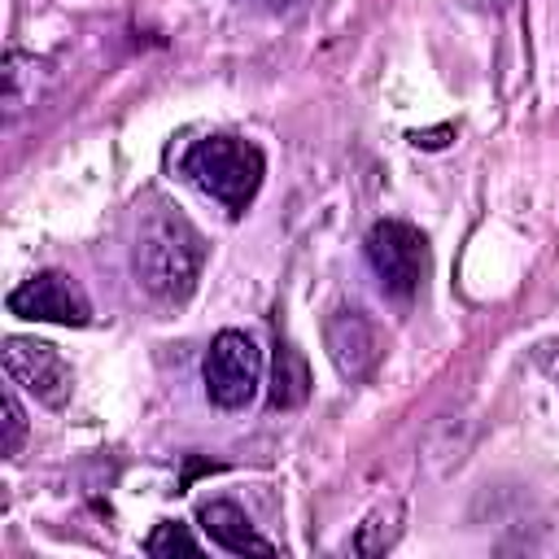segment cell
I'll list each match as a JSON object with an SVG mask.
<instances>
[{
  "label": "cell",
  "mask_w": 559,
  "mask_h": 559,
  "mask_svg": "<svg viewBox=\"0 0 559 559\" xmlns=\"http://www.w3.org/2000/svg\"><path fill=\"white\" fill-rule=\"evenodd\" d=\"M201 262H205V240H201V231L183 214L153 210L140 223L131 266H135V280L157 301H183V297H192V288L201 280Z\"/></svg>",
  "instance_id": "cell-1"
},
{
  "label": "cell",
  "mask_w": 559,
  "mask_h": 559,
  "mask_svg": "<svg viewBox=\"0 0 559 559\" xmlns=\"http://www.w3.org/2000/svg\"><path fill=\"white\" fill-rule=\"evenodd\" d=\"M179 170H183L210 201H218V205L236 218V214H245L249 201L258 197L266 157H262V148H258L253 140H240V135H205V140H197V144L183 153Z\"/></svg>",
  "instance_id": "cell-2"
},
{
  "label": "cell",
  "mask_w": 559,
  "mask_h": 559,
  "mask_svg": "<svg viewBox=\"0 0 559 559\" xmlns=\"http://www.w3.org/2000/svg\"><path fill=\"white\" fill-rule=\"evenodd\" d=\"M201 380H205V397L223 411H240L253 402L258 380H262V349L253 345L249 332H218L205 349L201 362Z\"/></svg>",
  "instance_id": "cell-3"
},
{
  "label": "cell",
  "mask_w": 559,
  "mask_h": 559,
  "mask_svg": "<svg viewBox=\"0 0 559 559\" xmlns=\"http://www.w3.org/2000/svg\"><path fill=\"white\" fill-rule=\"evenodd\" d=\"M367 262L389 297H411L428 275V240L402 218H384L367 231Z\"/></svg>",
  "instance_id": "cell-4"
},
{
  "label": "cell",
  "mask_w": 559,
  "mask_h": 559,
  "mask_svg": "<svg viewBox=\"0 0 559 559\" xmlns=\"http://www.w3.org/2000/svg\"><path fill=\"white\" fill-rule=\"evenodd\" d=\"M4 371H9L13 384H22L35 402H44V406H52V411L70 402V389H74L70 362H66L48 341L9 336V341H4Z\"/></svg>",
  "instance_id": "cell-5"
},
{
  "label": "cell",
  "mask_w": 559,
  "mask_h": 559,
  "mask_svg": "<svg viewBox=\"0 0 559 559\" xmlns=\"http://www.w3.org/2000/svg\"><path fill=\"white\" fill-rule=\"evenodd\" d=\"M9 314L17 319H35V323H66V328H83L92 319V306L83 297V288L66 275V271H39L26 284H17L9 293Z\"/></svg>",
  "instance_id": "cell-6"
},
{
  "label": "cell",
  "mask_w": 559,
  "mask_h": 559,
  "mask_svg": "<svg viewBox=\"0 0 559 559\" xmlns=\"http://www.w3.org/2000/svg\"><path fill=\"white\" fill-rule=\"evenodd\" d=\"M323 341H328V354H332L336 371L349 376V380H362L380 358V332L358 306L332 310V319L323 323Z\"/></svg>",
  "instance_id": "cell-7"
},
{
  "label": "cell",
  "mask_w": 559,
  "mask_h": 559,
  "mask_svg": "<svg viewBox=\"0 0 559 559\" xmlns=\"http://www.w3.org/2000/svg\"><path fill=\"white\" fill-rule=\"evenodd\" d=\"M201 528L210 533L214 546H223L231 555H271L275 550L262 533H253L249 515L236 502H205L201 507Z\"/></svg>",
  "instance_id": "cell-8"
},
{
  "label": "cell",
  "mask_w": 559,
  "mask_h": 559,
  "mask_svg": "<svg viewBox=\"0 0 559 559\" xmlns=\"http://www.w3.org/2000/svg\"><path fill=\"white\" fill-rule=\"evenodd\" d=\"M306 397H310V367H306L301 349L280 341L275 345V371H271V406L275 411H293Z\"/></svg>",
  "instance_id": "cell-9"
},
{
  "label": "cell",
  "mask_w": 559,
  "mask_h": 559,
  "mask_svg": "<svg viewBox=\"0 0 559 559\" xmlns=\"http://www.w3.org/2000/svg\"><path fill=\"white\" fill-rule=\"evenodd\" d=\"M397 533H402V507H397V502L376 507V511L367 515V524L354 533V550H358V555H384V550L397 542Z\"/></svg>",
  "instance_id": "cell-10"
},
{
  "label": "cell",
  "mask_w": 559,
  "mask_h": 559,
  "mask_svg": "<svg viewBox=\"0 0 559 559\" xmlns=\"http://www.w3.org/2000/svg\"><path fill=\"white\" fill-rule=\"evenodd\" d=\"M144 550H148V555H175V550H179V555H197L201 546L192 542V533H188L183 524H157L153 537L144 542Z\"/></svg>",
  "instance_id": "cell-11"
},
{
  "label": "cell",
  "mask_w": 559,
  "mask_h": 559,
  "mask_svg": "<svg viewBox=\"0 0 559 559\" xmlns=\"http://www.w3.org/2000/svg\"><path fill=\"white\" fill-rule=\"evenodd\" d=\"M0 406H4V441H0V450H4V459H13L22 450V441H26V415H22L13 389H4V402Z\"/></svg>",
  "instance_id": "cell-12"
},
{
  "label": "cell",
  "mask_w": 559,
  "mask_h": 559,
  "mask_svg": "<svg viewBox=\"0 0 559 559\" xmlns=\"http://www.w3.org/2000/svg\"><path fill=\"white\" fill-rule=\"evenodd\" d=\"M533 358H537V362H542V371L559 384V341H542V345L533 349Z\"/></svg>",
  "instance_id": "cell-13"
},
{
  "label": "cell",
  "mask_w": 559,
  "mask_h": 559,
  "mask_svg": "<svg viewBox=\"0 0 559 559\" xmlns=\"http://www.w3.org/2000/svg\"><path fill=\"white\" fill-rule=\"evenodd\" d=\"M253 4H266V9H288V4H297V0H253Z\"/></svg>",
  "instance_id": "cell-14"
}]
</instances>
